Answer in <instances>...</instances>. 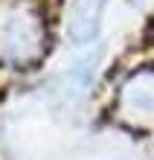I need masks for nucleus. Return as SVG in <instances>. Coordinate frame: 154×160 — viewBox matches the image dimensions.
<instances>
[{
	"label": "nucleus",
	"instance_id": "1",
	"mask_svg": "<svg viewBox=\"0 0 154 160\" xmlns=\"http://www.w3.org/2000/svg\"><path fill=\"white\" fill-rule=\"evenodd\" d=\"M108 0H73L67 18V38L73 44H87L102 26V12Z\"/></svg>",
	"mask_w": 154,
	"mask_h": 160
},
{
	"label": "nucleus",
	"instance_id": "2",
	"mask_svg": "<svg viewBox=\"0 0 154 160\" xmlns=\"http://www.w3.org/2000/svg\"><path fill=\"white\" fill-rule=\"evenodd\" d=\"M122 102L131 114H154V73L134 76L122 90Z\"/></svg>",
	"mask_w": 154,
	"mask_h": 160
},
{
	"label": "nucleus",
	"instance_id": "3",
	"mask_svg": "<svg viewBox=\"0 0 154 160\" xmlns=\"http://www.w3.org/2000/svg\"><path fill=\"white\" fill-rule=\"evenodd\" d=\"M6 29H12V35H6V41H9V47H26V44H32V35H35V29H32V23L26 21V18H12V21L6 23Z\"/></svg>",
	"mask_w": 154,
	"mask_h": 160
},
{
	"label": "nucleus",
	"instance_id": "4",
	"mask_svg": "<svg viewBox=\"0 0 154 160\" xmlns=\"http://www.w3.org/2000/svg\"><path fill=\"white\" fill-rule=\"evenodd\" d=\"M142 41H146L148 47L154 44V18H151V21H148V26H146V35H142Z\"/></svg>",
	"mask_w": 154,
	"mask_h": 160
}]
</instances>
